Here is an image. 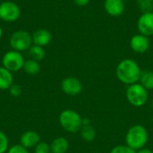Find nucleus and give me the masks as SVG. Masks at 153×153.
<instances>
[{
	"label": "nucleus",
	"instance_id": "1",
	"mask_svg": "<svg viewBox=\"0 0 153 153\" xmlns=\"http://www.w3.org/2000/svg\"><path fill=\"white\" fill-rule=\"evenodd\" d=\"M117 77L125 84L131 85L140 81L142 71L136 61L126 58L122 60L117 66Z\"/></svg>",
	"mask_w": 153,
	"mask_h": 153
},
{
	"label": "nucleus",
	"instance_id": "2",
	"mask_svg": "<svg viewBox=\"0 0 153 153\" xmlns=\"http://www.w3.org/2000/svg\"><path fill=\"white\" fill-rule=\"evenodd\" d=\"M147 129L142 125H134L131 126L126 135V145L134 151H139L145 147L148 143Z\"/></svg>",
	"mask_w": 153,
	"mask_h": 153
},
{
	"label": "nucleus",
	"instance_id": "3",
	"mask_svg": "<svg viewBox=\"0 0 153 153\" xmlns=\"http://www.w3.org/2000/svg\"><path fill=\"white\" fill-rule=\"evenodd\" d=\"M59 123L64 130L75 134L82 127V117L73 109H65L59 116Z\"/></svg>",
	"mask_w": 153,
	"mask_h": 153
},
{
	"label": "nucleus",
	"instance_id": "4",
	"mask_svg": "<svg viewBox=\"0 0 153 153\" xmlns=\"http://www.w3.org/2000/svg\"><path fill=\"white\" fill-rule=\"evenodd\" d=\"M126 94L128 102L136 108L144 106L148 100V91L138 82L128 85Z\"/></svg>",
	"mask_w": 153,
	"mask_h": 153
},
{
	"label": "nucleus",
	"instance_id": "5",
	"mask_svg": "<svg viewBox=\"0 0 153 153\" xmlns=\"http://www.w3.org/2000/svg\"><path fill=\"white\" fill-rule=\"evenodd\" d=\"M9 43L13 50L22 53L31 47L32 36L26 30H17L11 35Z\"/></svg>",
	"mask_w": 153,
	"mask_h": 153
},
{
	"label": "nucleus",
	"instance_id": "6",
	"mask_svg": "<svg viewBox=\"0 0 153 153\" xmlns=\"http://www.w3.org/2000/svg\"><path fill=\"white\" fill-rule=\"evenodd\" d=\"M24 62L25 60L22 53L15 50L7 51L2 58L3 66L12 73L18 72L22 69Z\"/></svg>",
	"mask_w": 153,
	"mask_h": 153
},
{
	"label": "nucleus",
	"instance_id": "7",
	"mask_svg": "<svg viewBox=\"0 0 153 153\" xmlns=\"http://www.w3.org/2000/svg\"><path fill=\"white\" fill-rule=\"evenodd\" d=\"M21 16V9L17 4L12 1L0 3V19L6 22H13Z\"/></svg>",
	"mask_w": 153,
	"mask_h": 153
},
{
	"label": "nucleus",
	"instance_id": "8",
	"mask_svg": "<svg viewBox=\"0 0 153 153\" xmlns=\"http://www.w3.org/2000/svg\"><path fill=\"white\" fill-rule=\"evenodd\" d=\"M139 33L146 37L153 36V12L143 13L137 21Z\"/></svg>",
	"mask_w": 153,
	"mask_h": 153
},
{
	"label": "nucleus",
	"instance_id": "9",
	"mask_svg": "<svg viewBox=\"0 0 153 153\" xmlns=\"http://www.w3.org/2000/svg\"><path fill=\"white\" fill-rule=\"evenodd\" d=\"M61 89L69 96H76L82 91V83L76 77H66L61 82Z\"/></svg>",
	"mask_w": 153,
	"mask_h": 153
},
{
	"label": "nucleus",
	"instance_id": "10",
	"mask_svg": "<svg viewBox=\"0 0 153 153\" xmlns=\"http://www.w3.org/2000/svg\"><path fill=\"white\" fill-rule=\"evenodd\" d=\"M130 47L133 51L138 54L145 53L150 48V40L149 38L142 35V34H135L132 37L130 40Z\"/></svg>",
	"mask_w": 153,
	"mask_h": 153
},
{
	"label": "nucleus",
	"instance_id": "11",
	"mask_svg": "<svg viewBox=\"0 0 153 153\" xmlns=\"http://www.w3.org/2000/svg\"><path fill=\"white\" fill-rule=\"evenodd\" d=\"M104 8L108 14L113 17H118L125 12L124 0H105Z\"/></svg>",
	"mask_w": 153,
	"mask_h": 153
},
{
	"label": "nucleus",
	"instance_id": "12",
	"mask_svg": "<svg viewBox=\"0 0 153 153\" xmlns=\"http://www.w3.org/2000/svg\"><path fill=\"white\" fill-rule=\"evenodd\" d=\"M31 36H32V43H34V45L42 48L48 46L52 39V35L50 31L46 29H39L36 31H34V33Z\"/></svg>",
	"mask_w": 153,
	"mask_h": 153
},
{
	"label": "nucleus",
	"instance_id": "13",
	"mask_svg": "<svg viewBox=\"0 0 153 153\" xmlns=\"http://www.w3.org/2000/svg\"><path fill=\"white\" fill-rule=\"evenodd\" d=\"M39 135L35 131H26L23 133L20 138V144L25 147L26 149L35 148V146L40 142Z\"/></svg>",
	"mask_w": 153,
	"mask_h": 153
},
{
	"label": "nucleus",
	"instance_id": "14",
	"mask_svg": "<svg viewBox=\"0 0 153 153\" xmlns=\"http://www.w3.org/2000/svg\"><path fill=\"white\" fill-rule=\"evenodd\" d=\"M13 84V77L12 72H10L4 66H1L0 67V90L1 91L9 90Z\"/></svg>",
	"mask_w": 153,
	"mask_h": 153
},
{
	"label": "nucleus",
	"instance_id": "15",
	"mask_svg": "<svg viewBox=\"0 0 153 153\" xmlns=\"http://www.w3.org/2000/svg\"><path fill=\"white\" fill-rule=\"evenodd\" d=\"M69 149V143L65 137H57L50 144L51 153H65Z\"/></svg>",
	"mask_w": 153,
	"mask_h": 153
},
{
	"label": "nucleus",
	"instance_id": "16",
	"mask_svg": "<svg viewBox=\"0 0 153 153\" xmlns=\"http://www.w3.org/2000/svg\"><path fill=\"white\" fill-rule=\"evenodd\" d=\"M22 69L24 70V72L26 74H30V75H34V74H37L39 73L40 65H39L38 61L33 60V59L30 58V59L25 60Z\"/></svg>",
	"mask_w": 153,
	"mask_h": 153
},
{
	"label": "nucleus",
	"instance_id": "17",
	"mask_svg": "<svg viewBox=\"0 0 153 153\" xmlns=\"http://www.w3.org/2000/svg\"><path fill=\"white\" fill-rule=\"evenodd\" d=\"M80 133H81L82 138L85 142H88V143L94 141V139L96 137V131L91 125L82 126V127L80 130Z\"/></svg>",
	"mask_w": 153,
	"mask_h": 153
},
{
	"label": "nucleus",
	"instance_id": "18",
	"mask_svg": "<svg viewBox=\"0 0 153 153\" xmlns=\"http://www.w3.org/2000/svg\"><path fill=\"white\" fill-rule=\"evenodd\" d=\"M140 83L148 91L153 90V71L142 72V75L140 78Z\"/></svg>",
	"mask_w": 153,
	"mask_h": 153
},
{
	"label": "nucleus",
	"instance_id": "19",
	"mask_svg": "<svg viewBox=\"0 0 153 153\" xmlns=\"http://www.w3.org/2000/svg\"><path fill=\"white\" fill-rule=\"evenodd\" d=\"M29 55L30 56L31 59L33 60H36V61H41L42 59H44L45 57V50L43 49L42 47H39V46H37V45H34V46H31L29 49Z\"/></svg>",
	"mask_w": 153,
	"mask_h": 153
},
{
	"label": "nucleus",
	"instance_id": "20",
	"mask_svg": "<svg viewBox=\"0 0 153 153\" xmlns=\"http://www.w3.org/2000/svg\"><path fill=\"white\" fill-rule=\"evenodd\" d=\"M136 3L143 13L152 12L153 0H136Z\"/></svg>",
	"mask_w": 153,
	"mask_h": 153
},
{
	"label": "nucleus",
	"instance_id": "21",
	"mask_svg": "<svg viewBox=\"0 0 153 153\" xmlns=\"http://www.w3.org/2000/svg\"><path fill=\"white\" fill-rule=\"evenodd\" d=\"M9 149V140L6 134L0 130V153H6Z\"/></svg>",
	"mask_w": 153,
	"mask_h": 153
},
{
	"label": "nucleus",
	"instance_id": "22",
	"mask_svg": "<svg viewBox=\"0 0 153 153\" xmlns=\"http://www.w3.org/2000/svg\"><path fill=\"white\" fill-rule=\"evenodd\" d=\"M34 153H51L50 145H48L47 143L39 142L34 149Z\"/></svg>",
	"mask_w": 153,
	"mask_h": 153
},
{
	"label": "nucleus",
	"instance_id": "23",
	"mask_svg": "<svg viewBox=\"0 0 153 153\" xmlns=\"http://www.w3.org/2000/svg\"><path fill=\"white\" fill-rule=\"evenodd\" d=\"M110 153H136V151L127 145H117L111 150Z\"/></svg>",
	"mask_w": 153,
	"mask_h": 153
},
{
	"label": "nucleus",
	"instance_id": "24",
	"mask_svg": "<svg viewBox=\"0 0 153 153\" xmlns=\"http://www.w3.org/2000/svg\"><path fill=\"white\" fill-rule=\"evenodd\" d=\"M6 153H29V152H28V149H26L22 145L14 144L8 149Z\"/></svg>",
	"mask_w": 153,
	"mask_h": 153
},
{
	"label": "nucleus",
	"instance_id": "25",
	"mask_svg": "<svg viewBox=\"0 0 153 153\" xmlns=\"http://www.w3.org/2000/svg\"><path fill=\"white\" fill-rule=\"evenodd\" d=\"M22 87L18 84H13L9 89V92H10L11 96L15 97V98L19 97L22 94Z\"/></svg>",
	"mask_w": 153,
	"mask_h": 153
},
{
	"label": "nucleus",
	"instance_id": "26",
	"mask_svg": "<svg viewBox=\"0 0 153 153\" xmlns=\"http://www.w3.org/2000/svg\"><path fill=\"white\" fill-rule=\"evenodd\" d=\"M91 0H74V2L78 5V6H85L90 3Z\"/></svg>",
	"mask_w": 153,
	"mask_h": 153
},
{
	"label": "nucleus",
	"instance_id": "27",
	"mask_svg": "<svg viewBox=\"0 0 153 153\" xmlns=\"http://www.w3.org/2000/svg\"><path fill=\"white\" fill-rule=\"evenodd\" d=\"M136 153H153V152L150 149H147V148H143L139 151H136Z\"/></svg>",
	"mask_w": 153,
	"mask_h": 153
},
{
	"label": "nucleus",
	"instance_id": "28",
	"mask_svg": "<svg viewBox=\"0 0 153 153\" xmlns=\"http://www.w3.org/2000/svg\"><path fill=\"white\" fill-rule=\"evenodd\" d=\"M2 36H3V30H2V28H1V26H0V39H1V38H2Z\"/></svg>",
	"mask_w": 153,
	"mask_h": 153
},
{
	"label": "nucleus",
	"instance_id": "29",
	"mask_svg": "<svg viewBox=\"0 0 153 153\" xmlns=\"http://www.w3.org/2000/svg\"><path fill=\"white\" fill-rule=\"evenodd\" d=\"M152 110H153V100H152Z\"/></svg>",
	"mask_w": 153,
	"mask_h": 153
},
{
	"label": "nucleus",
	"instance_id": "30",
	"mask_svg": "<svg viewBox=\"0 0 153 153\" xmlns=\"http://www.w3.org/2000/svg\"><path fill=\"white\" fill-rule=\"evenodd\" d=\"M152 12H153V7H152Z\"/></svg>",
	"mask_w": 153,
	"mask_h": 153
}]
</instances>
